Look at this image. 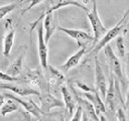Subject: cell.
Segmentation results:
<instances>
[{"label": "cell", "mask_w": 129, "mask_h": 121, "mask_svg": "<svg viewBox=\"0 0 129 121\" xmlns=\"http://www.w3.org/2000/svg\"><path fill=\"white\" fill-rule=\"evenodd\" d=\"M121 103L124 106V100L120 92L119 88V82L117 81V78L111 74L110 75V83L107 89L106 97H105V105L106 108H108L110 111H115L118 107V104Z\"/></svg>", "instance_id": "6da1fadb"}, {"label": "cell", "mask_w": 129, "mask_h": 121, "mask_svg": "<svg viewBox=\"0 0 129 121\" xmlns=\"http://www.w3.org/2000/svg\"><path fill=\"white\" fill-rule=\"evenodd\" d=\"M128 15H129V7L127 8V11L124 13V15L122 16V18L115 24V26L112 27L111 29H109V30L106 32V34H105V35L98 41V43L95 45L94 49L92 50V53H94L95 56L97 55V53H98L102 48H104L107 44H109V43L111 42V40H113L114 38H117V37L120 35V33L122 32L123 27H124L125 24H126V19L128 18Z\"/></svg>", "instance_id": "7a4b0ae2"}, {"label": "cell", "mask_w": 129, "mask_h": 121, "mask_svg": "<svg viewBox=\"0 0 129 121\" xmlns=\"http://www.w3.org/2000/svg\"><path fill=\"white\" fill-rule=\"evenodd\" d=\"M87 13V16H88V19L91 23V26H92V29H93V35H94V42L93 44L96 45L97 42L106 34V32L108 31V29L105 27V25L103 24L100 16H99V13H98V10H97V4H96V1L93 0V7L91 10H89Z\"/></svg>", "instance_id": "3957f363"}, {"label": "cell", "mask_w": 129, "mask_h": 121, "mask_svg": "<svg viewBox=\"0 0 129 121\" xmlns=\"http://www.w3.org/2000/svg\"><path fill=\"white\" fill-rule=\"evenodd\" d=\"M104 53L106 55V58L108 60V64L110 66V70H111L112 74L118 79V81H120L122 83V85H124V76L122 73L121 63H120L118 56L115 54V52L110 44H107L104 47Z\"/></svg>", "instance_id": "277c9868"}, {"label": "cell", "mask_w": 129, "mask_h": 121, "mask_svg": "<svg viewBox=\"0 0 129 121\" xmlns=\"http://www.w3.org/2000/svg\"><path fill=\"white\" fill-rule=\"evenodd\" d=\"M57 29L59 31L66 33L70 37L74 38L77 41L79 47L87 46L88 43L94 42V35H92L91 33L87 32L85 30L74 29V28H66V27H57Z\"/></svg>", "instance_id": "5b68a950"}, {"label": "cell", "mask_w": 129, "mask_h": 121, "mask_svg": "<svg viewBox=\"0 0 129 121\" xmlns=\"http://www.w3.org/2000/svg\"><path fill=\"white\" fill-rule=\"evenodd\" d=\"M37 42H38V56L39 63L42 70L47 71L48 69V50H47V43L44 40V30H43V23H39L37 27Z\"/></svg>", "instance_id": "8992f818"}, {"label": "cell", "mask_w": 129, "mask_h": 121, "mask_svg": "<svg viewBox=\"0 0 129 121\" xmlns=\"http://www.w3.org/2000/svg\"><path fill=\"white\" fill-rule=\"evenodd\" d=\"M39 102L40 109L43 113H48L53 108H61L64 106V103L55 96H53L49 91H43L39 94Z\"/></svg>", "instance_id": "52a82bcc"}, {"label": "cell", "mask_w": 129, "mask_h": 121, "mask_svg": "<svg viewBox=\"0 0 129 121\" xmlns=\"http://www.w3.org/2000/svg\"><path fill=\"white\" fill-rule=\"evenodd\" d=\"M95 83H96V88L100 96L106 97L108 85H107V80L104 75V71L102 69V66L98 59V56H95Z\"/></svg>", "instance_id": "ba28073f"}, {"label": "cell", "mask_w": 129, "mask_h": 121, "mask_svg": "<svg viewBox=\"0 0 129 121\" xmlns=\"http://www.w3.org/2000/svg\"><path fill=\"white\" fill-rule=\"evenodd\" d=\"M3 95H4L5 97L9 98V99H13L14 101H16L19 105H21V106L25 109L26 112H28V113L31 114L32 116L36 117L37 119H39L40 116H41V114L43 113V112L41 111L40 107H38V106H37L32 100H30V99H29V100H22V99L16 97L15 95H13V94H11V93H4Z\"/></svg>", "instance_id": "9c48e42d"}, {"label": "cell", "mask_w": 129, "mask_h": 121, "mask_svg": "<svg viewBox=\"0 0 129 121\" xmlns=\"http://www.w3.org/2000/svg\"><path fill=\"white\" fill-rule=\"evenodd\" d=\"M24 81H26L28 84H30L32 87H38L41 89V91H47V84L42 76V74L38 70H29L25 75L22 77Z\"/></svg>", "instance_id": "30bf717a"}, {"label": "cell", "mask_w": 129, "mask_h": 121, "mask_svg": "<svg viewBox=\"0 0 129 121\" xmlns=\"http://www.w3.org/2000/svg\"><path fill=\"white\" fill-rule=\"evenodd\" d=\"M0 89H6L10 90L16 95H19L21 97L30 96V95H37L39 96L40 92L34 89L30 86H24V85H15V84H8V83H0Z\"/></svg>", "instance_id": "8fae6325"}, {"label": "cell", "mask_w": 129, "mask_h": 121, "mask_svg": "<svg viewBox=\"0 0 129 121\" xmlns=\"http://www.w3.org/2000/svg\"><path fill=\"white\" fill-rule=\"evenodd\" d=\"M72 91L76 97V100H77V103L78 105L83 109V112L86 113L88 115V117L92 120V121H99V116L97 115L96 113V110H95V107L94 105L87 99H84L80 96H78V94L76 93V91L74 90V88H72Z\"/></svg>", "instance_id": "7c38bea8"}, {"label": "cell", "mask_w": 129, "mask_h": 121, "mask_svg": "<svg viewBox=\"0 0 129 121\" xmlns=\"http://www.w3.org/2000/svg\"><path fill=\"white\" fill-rule=\"evenodd\" d=\"M60 91H61V95L63 97V103L66 106V109L68 111V113L70 114V116H73L75 113V110H77L78 108V103L76 100V97L74 95L73 92H71L67 86L61 85L60 86Z\"/></svg>", "instance_id": "4fadbf2b"}, {"label": "cell", "mask_w": 129, "mask_h": 121, "mask_svg": "<svg viewBox=\"0 0 129 121\" xmlns=\"http://www.w3.org/2000/svg\"><path fill=\"white\" fill-rule=\"evenodd\" d=\"M83 96L94 105L96 113L98 116L106 112V105H105V103H103L101 96L98 93V91L95 90L94 92H91V93H84Z\"/></svg>", "instance_id": "5bb4252c"}, {"label": "cell", "mask_w": 129, "mask_h": 121, "mask_svg": "<svg viewBox=\"0 0 129 121\" xmlns=\"http://www.w3.org/2000/svg\"><path fill=\"white\" fill-rule=\"evenodd\" d=\"M55 29H57V27H56V24L54 21L53 13H49V14L45 15L44 20H43V30H44V40L46 43L49 41V39L52 36Z\"/></svg>", "instance_id": "9a60e30c"}, {"label": "cell", "mask_w": 129, "mask_h": 121, "mask_svg": "<svg viewBox=\"0 0 129 121\" xmlns=\"http://www.w3.org/2000/svg\"><path fill=\"white\" fill-rule=\"evenodd\" d=\"M86 53V46H83V47H80V49L77 51V52H75L73 55H71L68 59H67V62L62 65V70L64 71V72H68V71H70L71 69H73V68H75L79 63H80V60L82 59V57L84 56V54Z\"/></svg>", "instance_id": "2e32d148"}, {"label": "cell", "mask_w": 129, "mask_h": 121, "mask_svg": "<svg viewBox=\"0 0 129 121\" xmlns=\"http://www.w3.org/2000/svg\"><path fill=\"white\" fill-rule=\"evenodd\" d=\"M14 36H15V30L13 28L8 30L7 33L5 34L3 39V49H2V53L4 56H8L10 54L14 42Z\"/></svg>", "instance_id": "e0dca14e"}, {"label": "cell", "mask_w": 129, "mask_h": 121, "mask_svg": "<svg viewBox=\"0 0 129 121\" xmlns=\"http://www.w3.org/2000/svg\"><path fill=\"white\" fill-rule=\"evenodd\" d=\"M22 62H23V55H19L16 59H14L10 66L6 70V74L11 77H17L22 73Z\"/></svg>", "instance_id": "ac0fdd59"}, {"label": "cell", "mask_w": 129, "mask_h": 121, "mask_svg": "<svg viewBox=\"0 0 129 121\" xmlns=\"http://www.w3.org/2000/svg\"><path fill=\"white\" fill-rule=\"evenodd\" d=\"M47 71H49V74H50V79L48 81V84L49 85H56L57 86V85H61L63 83L64 76L57 69H55L54 67L48 65Z\"/></svg>", "instance_id": "d6986e66"}, {"label": "cell", "mask_w": 129, "mask_h": 121, "mask_svg": "<svg viewBox=\"0 0 129 121\" xmlns=\"http://www.w3.org/2000/svg\"><path fill=\"white\" fill-rule=\"evenodd\" d=\"M17 110H19V104L16 101H14L13 99L8 98V100L6 102H4V104L2 105V107L0 109V113L3 117H5L6 115L13 113Z\"/></svg>", "instance_id": "ffe728a7"}, {"label": "cell", "mask_w": 129, "mask_h": 121, "mask_svg": "<svg viewBox=\"0 0 129 121\" xmlns=\"http://www.w3.org/2000/svg\"><path fill=\"white\" fill-rule=\"evenodd\" d=\"M39 121H66V117L61 112H48L42 113Z\"/></svg>", "instance_id": "44dd1931"}, {"label": "cell", "mask_w": 129, "mask_h": 121, "mask_svg": "<svg viewBox=\"0 0 129 121\" xmlns=\"http://www.w3.org/2000/svg\"><path fill=\"white\" fill-rule=\"evenodd\" d=\"M18 3L16 2H12V3H9L7 5H4V6H0V20L2 18H4L7 14H9L11 11H13L16 6H17Z\"/></svg>", "instance_id": "7402d4cb"}, {"label": "cell", "mask_w": 129, "mask_h": 121, "mask_svg": "<svg viewBox=\"0 0 129 121\" xmlns=\"http://www.w3.org/2000/svg\"><path fill=\"white\" fill-rule=\"evenodd\" d=\"M116 47H117L119 56L120 57H124L125 56V42H124L123 36L119 35L116 38Z\"/></svg>", "instance_id": "603a6c76"}, {"label": "cell", "mask_w": 129, "mask_h": 121, "mask_svg": "<svg viewBox=\"0 0 129 121\" xmlns=\"http://www.w3.org/2000/svg\"><path fill=\"white\" fill-rule=\"evenodd\" d=\"M76 85H77V87L79 88V89H81L82 91H84L85 93H91V92H94L95 90L94 89H92L91 87H89L86 83H84V82H80V81H78V82H76Z\"/></svg>", "instance_id": "cb8c5ba5"}, {"label": "cell", "mask_w": 129, "mask_h": 121, "mask_svg": "<svg viewBox=\"0 0 129 121\" xmlns=\"http://www.w3.org/2000/svg\"><path fill=\"white\" fill-rule=\"evenodd\" d=\"M0 81H7V82H14V81H20L19 77H11L7 75L6 73H3L0 71Z\"/></svg>", "instance_id": "d4e9b609"}, {"label": "cell", "mask_w": 129, "mask_h": 121, "mask_svg": "<svg viewBox=\"0 0 129 121\" xmlns=\"http://www.w3.org/2000/svg\"><path fill=\"white\" fill-rule=\"evenodd\" d=\"M82 118H83V109L78 105V108L75 111L74 115L72 116L71 121H82Z\"/></svg>", "instance_id": "484cf974"}, {"label": "cell", "mask_w": 129, "mask_h": 121, "mask_svg": "<svg viewBox=\"0 0 129 121\" xmlns=\"http://www.w3.org/2000/svg\"><path fill=\"white\" fill-rule=\"evenodd\" d=\"M117 118H118V121H128L125 110L121 107H118L117 109Z\"/></svg>", "instance_id": "4316f807"}, {"label": "cell", "mask_w": 129, "mask_h": 121, "mask_svg": "<svg viewBox=\"0 0 129 121\" xmlns=\"http://www.w3.org/2000/svg\"><path fill=\"white\" fill-rule=\"evenodd\" d=\"M43 1H44V0H29V5L27 6V8H25V9L22 10L21 14H24L25 12H27V11L30 10V9H32L34 6H36V5L40 4V3H42Z\"/></svg>", "instance_id": "83f0119b"}, {"label": "cell", "mask_w": 129, "mask_h": 121, "mask_svg": "<svg viewBox=\"0 0 129 121\" xmlns=\"http://www.w3.org/2000/svg\"><path fill=\"white\" fill-rule=\"evenodd\" d=\"M23 115H24V118H25L26 121H39V120H38L36 117H34V116H33V118H32V117L30 116L31 114H29L28 112H24Z\"/></svg>", "instance_id": "f1b7e54d"}, {"label": "cell", "mask_w": 129, "mask_h": 121, "mask_svg": "<svg viewBox=\"0 0 129 121\" xmlns=\"http://www.w3.org/2000/svg\"><path fill=\"white\" fill-rule=\"evenodd\" d=\"M125 70H126V75H127V78H128V81H129V54H128V56H127Z\"/></svg>", "instance_id": "f546056e"}, {"label": "cell", "mask_w": 129, "mask_h": 121, "mask_svg": "<svg viewBox=\"0 0 129 121\" xmlns=\"http://www.w3.org/2000/svg\"><path fill=\"white\" fill-rule=\"evenodd\" d=\"M126 109L127 110H129V89H128V91H127V97H126Z\"/></svg>", "instance_id": "4dcf8cb0"}, {"label": "cell", "mask_w": 129, "mask_h": 121, "mask_svg": "<svg viewBox=\"0 0 129 121\" xmlns=\"http://www.w3.org/2000/svg\"><path fill=\"white\" fill-rule=\"evenodd\" d=\"M99 121H109V120L106 118V116H105V115L101 114V115H99Z\"/></svg>", "instance_id": "1f68e13d"}, {"label": "cell", "mask_w": 129, "mask_h": 121, "mask_svg": "<svg viewBox=\"0 0 129 121\" xmlns=\"http://www.w3.org/2000/svg\"><path fill=\"white\" fill-rule=\"evenodd\" d=\"M4 95H2V94H0V109H1V107H2V105L4 104V97H3Z\"/></svg>", "instance_id": "d6a6232c"}, {"label": "cell", "mask_w": 129, "mask_h": 121, "mask_svg": "<svg viewBox=\"0 0 129 121\" xmlns=\"http://www.w3.org/2000/svg\"><path fill=\"white\" fill-rule=\"evenodd\" d=\"M89 119H90V118L88 117V115H87L86 113L83 112V118H82V121H90Z\"/></svg>", "instance_id": "836d02e7"}]
</instances>
